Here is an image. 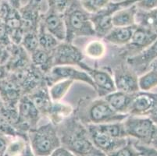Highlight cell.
<instances>
[{
    "label": "cell",
    "mask_w": 157,
    "mask_h": 156,
    "mask_svg": "<svg viewBox=\"0 0 157 156\" xmlns=\"http://www.w3.org/2000/svg\"><path fill=\"white\" fill-rule=\"evenodd\" d=\"M85 156H106V154H105L104 153H102V151H99V152H95V153H92V154H88L87 155Z\"/></svg>",
    "instance_id": "60d3db41"
},
{
    "label": "cell",
    "mask_w": 157,
    "mask_h": 156,
    "mask_svg": "<svg viewBox=\"0 0 157 156\" xmlns=\"http://www.w3.org/2000/svg\"><path fill=\"white\" fill-rule=\"evenodd\" d=\"M12 44L6 27L3 23L0 22V45L7 48Z\"/></svg>",
    "instance_id": "836d02e7"
},
{
    "label": "cell",
    "mask_w": 157,
    "mask_h": 156,
    "mask_svg": "<svg viewBox=\"0 0 157 156\" xmlns=\"http://www.w3.org/2000/svg\"><path fill=\"white\" fill-rule=\"evenodd\" d=\"M8 74H9V73L7 71L5 66L2 65V64H0V81L6 78L8 76Z\"/></svg>",
    "instance_id": "f35d334b"
},
{
    "label": "cell",
    "mask_w": 157,
    "mask_h": 156,
    "mask_svg": "<svg viewBox=\"0 0 157 156\" xmlns=\"http://www.w3.org/2000/svg\"><path fill=\"white\" fill-rule=\"evenodd\" d=\"M124 124L128 137L141 144L149 145L156 134L157 127L148 116L128 115L124 120Z\"/></svg>",
    "instance_id": "5b68a950"
},
{
    "label": "cell",
    "mask_w": 157,
    "mask_h": 156,
    "mask_svg": "<svg viewBox=\"0 0 157 156\" xmlns=\"http://www.w3.org/2000/svg\"><path fill=\"white\" fill-rule=\"evenodd\" d=\"M85 116L79 117L84 124H103L124 121L129 114H120L113 109L104 98L93 100L88 105Z\"/></svg>",
    "instance_id": "277c9868"
},
{
    "label": "cell",
    "mask_w": 157,
    "mask_h": 156,
    "mask_svg": "<svg viewBox=\"0 0 157 156\" xmlns=\"http://www.w3.org/2000/svg\"><path fill=\"white\" fill-rule=\"evenodd\" d=\"M71 80H61L48 87V92L52 101H60L67 95L74 84Z\"/></svg>",
    "instance_id": "cb8c5ba5"
},
{
    "label": "cell",
    "mask_w": 157,
    "mask_h": 156,
    "mask_svg": "<svg viewBox=\"0 0 157 156\" xmlns=\"http://www.w3.org/2000/svg\"><path fill=\"white\" fill-rule=\"evenodd\" d=\"M135 28L136 25L131 27H113L103 39L117 46H125L131 41Z\"/></svg>",
    "instance_id": "d6986e66"
},
{
    "label": "cell",
    "mask_w": 157,
    "mask_h": 156,
    "mask_svg": "<svg viewBox=\"0 0 157 156\" xmlns=\"http://www.w3.org/2000/svg\"><path fill=\"white\" fill-rule=\"evenodd\" d=\"M138 87L142 91H150L157 87V69L151 70L138 77Z\"/></svg>",
    "instance_id": "4316f807"
},
{
    "label": "cell",
    "mask_w": 157,
    "mask_h": 156,
    "mask_svg": "<svg viewBox=\"0 0 157 156\" xmlns=\"http://www.w3.org/2000/svg\"><path fill=\"white\" fill-rule=\"evenodd\" d=\"M149 145H150L151 147H152V148L157 149V134L152 137V141H151L150 144H149Z\"/></svg>",
    "instance_id": "ab89813d"
},
{
    "label": "cell",
    "mask_w": 157,
    "mask_h": 156,
    "mask_svg": "<svg viewBox=\"0 0 157 156\" xmlns=\"http://www.w3.org/2000/svg\"><path fill=\"white\" fill-rule=\"evenodd\" d=\"M61 146L76 156H85L99 152L92 144L88 129L76 116H71L56 126Z\"/></svg>",
    "instance_id": "6da1fadb"
},
{
    "label": "cell",
    "mask_w": 157,
    "mask_h": 156,
    "mask_svg": "<svg viewBox=\"0 0 157 156\" xmlns=\"http://www.w3.org/2000/svg\"><path fill=\"white\" fill-rule=\"evenodd\" d=\"M80 3L88 13L94 14L105 9L110 0H80Z\"/></svg>",
    "instance_id": "f546056e"
},
{
    "label": "cell",
    "mask_w": 157,
    "mask_h": 156,
    "mask_svg": "<svg viewBox=\"0 0 157 156\" xmlns=\"http://www.w3.org/2000/svg\"><path fill=\"white\" fill-rule=\"evenodd\" d=\"M106 50L104 41L95 39L87 43L84 48V55L92 59H101L106 54Z\"/></svg>",
    "instance_id": "d4e9b609"
},
{
    "label": "cell",
    "mask_w": 157,
    "mask_h": 156,
    "mask_svg": "<svg viewBox=\"0 0 157 156\" xmlns=\"http://www.w3.org/2000/svg\"><path fill=\"white\" fill-rule=\"evenodd\" d=\"M134 145L141 156H157V149L150 145L141 144L137 141H134Z\"/></svg>",
    "instance_id": "d6a6232c"
},
{
    "label": "cell",
    "mask_w": 157,
    "mask_h": 156,
    "mask_svg": "<svg viewBox=\"0 0 157 156\" xmlns=\"http://www.w3.org/2000/svg\"><path fill=\"white\" fill-rule=\"evenodd\" d=\"M156 39L157 30L136 25L131 41L124 46L128 52L127 58L140 53L150 46Z\"/></svg>",
    "instance_id": "8fae6325"
},
{
    "label": "cell",
    "mask_w": 157,
    "mask_h": 156,
    "mask_svg": "<svg viewBox=\"0 0 157 156\" xmlns=\"http://www.w3.org/2000/svg\"><path fill=\"white\" fill-rule=\"evenodd\" d=\"M92 144L95 148L105 154H108L124 146L129 141V137L113 138L98 131L93 124H85Z\"/></svg>",
    "instance_id": "7c38bea8"
},
{
    "label": "cell",
    "mask_w": 157,
    "mask_h": 156,
    "mask_svg": "<svg viewBox=\"0 0 157 156\" xmlns=\"http://www.w3.org/2000/svg\"><path fill=\"white\" fill-rule=\"evenodd\" d=\"M11 138L12 137L0 134V156H4Z\"/></svg>",
    "instance_id": "d590c367"
},
{
    "label": "cell",
    "mask_w": 157,
    "mask_h": 156,
    "mask_svg": "<svg viewBox=\"0 0 157 156\" xmlns=\"http://www.w3.org/2000/svg\"><path fill=\"white\" fill-rule=\"evenodd\" d=\"M24 95L19 84L10 77L0 81V97L3 102V106L17 108L18 102Z\"/></svg>",
    "instance_id": "9a60e30c"
},
{
    "label": "cell",
    "mask_w": 157,
    "mask_h": 156,
    "mask_svg": "<svg viewBox=\"0 0 157 156\" xmlns=\"http://www.w3.org/2000/svg\"><path fill=\"white\" fill-rule=\"evenodd\" d=\"M74 113V108L70 104L60 101H52L48 108L46 116L56 127L62 124L64 120L71 117Z\"/></svg>",
    "instance_id": "ac0fdd59"
},
{
    "label": "cell",
    "mask_w": 157,
    "mask_h": 156,
    "mask_svg": "<svg viewBox=\"0 0 157 156\" xmlns=\"http://www.w3.org/2000/svg\"><path fill=\"white\" fill-rule=\"evenodd\" d=\"M3 107V102H2V98H1V97H0V109Z\"/></svg>",
    "instance_id": "b9f144b4"
},
{
    "label": "cell",
    "mask_w": 157,
    "mask_h": 156,
    "mask_svg": "<svg viewBox=\"0 0 157 156\" xmlns=\"http://www.w3.org/2000/svg\"><path fill=\"white\" fill-rule=\"evenodd\" d=\"M134 94H128L120 91H115L104 97L111 108L120 114L129 113Z\"/></svg>",
    "instance_id": "e0dca14e"
},
{
    "label": "cell",
    "mask_w": 157,
    "mask_h": 156,
    "mask_svg": "<svg viewBox=\"0 0 157 156\" xmlns=\"http://www.w3.org/2000/svg\"><path fill=\"white\" fill-rule=\"evenodd\" d=\"M48 156H76L74 153L71 152L66 148L60 146L59 148H56L55 151H52Z\"/></svg>",
    "instance_id": "8d00e7d4"
},
{
    "label": "cell",
    "mask_w": 157,
    "mask_h": 156,
    "mask_svg": "<svg viewBox=\"0 0 157 156\" xmlns=\"http://www.w3.org/2000/svg\"><path fill=\"white\" fill-rule=\"evenodd\" d=\"M63 16L67 28L65 41L72 43L74 38L79 37L95 36L91 14L84 10L80 2L71 0Z\"/></svg>",
    "instance_id": "7a4b0ae2"
},
{
    "label": "cell",
    "mask_w": 157,
    "mask_h": 156,
    "mask_svg": "<svg viewBox=\"0 0 157 156\" xmlns=\"http://www.w3.org/2000/svg\"><path fill=\"white\" fill-rule=\"evenodd\" d=\"M41 24L48 32L52 34L60 42L65 41L67 37V28L63 14L48 9L42 16Z\"/></svg>",
    "instance_id": "5bb4252c"
},
{
    "label": "cell",
    "mask_w": 157,
    "mask_h": 156,
    "mask_svg": "<svg viewBox=\"0 0 157 156\" xmlns=\"http://www.w3.org/2000/svg\"><path fill=\"white\" fill-rule=\"evenodd\" d=\"M157 59V39L140 53L126 58L127 64L135 72L146 70Z\"/></svg>",
    "instance_id": "2e32d148"
},
{
    "label": "cell",
    "mask_w": 157,
    "mask_h": 156,
    "mask_svg": "<svg viewBox=\"0 0 157 156\" xmlns=\"http://www.w3.org/2000/svg\"><path fill=\"white\" fill-rule=\"evenodd\" d=\"M156 134H157V128H156Z\"/></svg>",
    "instance_id": "7bdbcfd3"
},
{
    "label": "cell",
    "mask_w": 157,
    "mask_h": 156,
    "mask_svg": "<svg viewBox=\"0 0 157 156\" xmlns=\"http://www.w3.org/2000/svg\"><path fill=\"white\" fill-rule=\"evenodd\" d=\"M61 80H71L74 82L80 81L85 83L95 91L96 90L90 76L83 70H80L72 66H56L52 67L50 72L45 75V81L48 87Z\"/></svg>",
    "instance_id": "52a82bcc"
},
{
    "label": "cell",
    "mask_w": 157,
    "mask_h": 156,
    "mask_svg": "<svg viewBox=\"0 0 157 156\" xmlns=\"http://www.w3.org/2000/svg\"><path fill=\"white\" fill-rule=\"evenodd\" d=\"M148 116L151 119V120H152V122L155 124V125L157 127V105L155 106V108L151 112Z\"/></svg>",
    "instance_id": "74e56055"
},
{
    "label": "cell",
    "mask_w": 157,
    "mask_h": 156,
    "mask_svg": "<svg viewBox=\"0 0 157 156\" xmlns=\"http://www.w3.org/2000/svg\"><path fill=\"white\" fill-rule=\"evenodd\" d=\"M157 105V93L142 91L134 94L129 115L148 116Z\"/></svg>",
    "instance_id": "4fadbf2b"
},
{
    "label": "cell",
    "mask_w": 157,
    "mask_h": 156,
    "mask_svg": "<svg viewBox=\"0 0 157 156\" xmlns=\"http://www.w3.org/2000/svg\"><path fill=\"white\" fill-rule=\"evenodd\" d=\"M21 45L26 50L29 55L33 53L37 48H39L38 31H24Z\"/></svg>",
    "instance_id": "f1b7e54d"
},
{
    "label": "cell",
    "mask_w": 157,
    "mask_h": 156,
    "mask_svg": "<svg viewBox=\"0 0 157 156\" xmlns=\"http://www.w3.org/2000/svg\"><path fill=\"white\" fill-rule=\"evenodd\" d=\"M38 37L39 47L47 51H52L60 43L59 40L45 29L41 22L38 27Z\"/></svg>",
    "instance_id": "484cf974"
},
{
    "label": "cell",
    "mask_w": 157,
    "mask_h": 156,
    "mask_svg": "<svg viewBox=\"0 0 157 156\" xmlns=\"http://www.w3.org/2000/svg\"><path fill=\"white\" fill-rule=\"evenodd\" d=\"M136 5H133L127 8H122L116 11L112 16V24L113 27H131L136 25L135 15H136Z\"/></svg>",
    "instance_id": "7402d4cb"
},
{
    "label": "cell",
    "mask_w": 157,
    "mask_h": 156,
    "mask_svg": "<svg viewBox=\"0 0 157 156\" xmlns=\"http://www.w3.org/2000/svg\"><path fill=\"white\" fill-rule=\"evenodd\" d=\"M53 65L79 66L83 62L84 53L72 43L62 41L52 51Z\"/></svg>",
    "instance_id": "ba28073f"
},
{
    "label": "cell",
    "mask_w": 157,
    "mask_h": 156,
    "mask_svg": "<svg viewBox=\"0 0 157 156\" xmlns=\"http://www.w3.org/2000/svg\"><path fill=\"white\" fill-rule=\"evenodd\" d=\"M106 156H141L134 145V141L129 137V141L121 148L106 154Z\"/></svg>",
    "instance_id": "4dcf8cb0"
},
{
    "label": "cell",
    "mask_w": 157,
    "mask_h": 156,
    "mask_svg": "<svg viewBox=\"0 0 157 156\" xmlns=\"http://www.w3.org/2000/svg\"><path fill=\"white\" fill-rule=\"evenodd\" d=\"M30 56L32 65L38 68L45 75H47L50 72L54 67L52 51H47L39 47L31 53Z\"/></svg>",
    "instance_id": "44dd1931"
},
{
    "label": "cell",
    "mask_w": 157,
    "mask_h": 156,
    "mask_svg": "<svg viewBox=\"0 0 157 156\" xmlns=\"http://www.w3.org/2000/svg\"><path fill=\"white\" fill-rule=\"evenodd\" d=\"M17 111L18 123L16 129L21 134L28 135L31 130L38 127L42 115L28 94H24L21 98Z\"/></svg>",
    "instance_id": "8992f818"
},
{
    "label": "cell",
    "mask_w": 157,
    "mask_h": 156,
    "mask_svg": "<svg viewBox=\"0 0 157 156\" xmlns=\"http://www.w3.org/2000/svg\"><path fill=\"white\" fill-rule=\"evenodd\" d=\"M28 144V140L24 137H12L4 156H21Z\"/></svg>",
    "instance_id": "83f0119b"
},
{
    "label": "cell",
    "mask_w": 157,
    "mask_h": 156,
    "mask_svg": "<svg viewBox=\"0 0 157 156\" xmlns=\"http://www.w3.org/2000/svg\"><path fill=\"white\" fill-rule=\"evenodd\" d=\"M112 74L117 91L128 94H135L140 91L138 74L128 64L122 63L117 66Z\"/></svg>",
    "instance_id": "30bf717a"
},
{
    "label": "cell",
    "mask_w": 157,
    "mask_h": 156,
    "mask_svg": "<svg viewBox=\"0 0 157 156\" xmlns=\"http://www.w3.org/2000/svg\"><path fill=\"white\" fill-rule=\"evenodd\" d=\"M28 143L35 156H48L61 146L57 128L51 122L28 132Z\"/></svg>",
    "instance_id": "3957f363"
},
{
    "label": "cell",
    "mask_w": 157,
    "mask_h": 156,
    "mask_svg": "<svg viewBox=\"0 0 157 156\" xmlns=\"http://www.w3.org/2000/svg\"><path fill=\"white\" fill-rule=\"evenodd\" d=\"M71 0H47L48 9L63 14L67 9Z\"/></svg>",
    "instance_id": "1f68e13d"
},
{
    "label": "cell",
    "mask_w": 157,
    "mask_h": 156,
    "mask_svg": "<svg viewBox=\"0 0 157 156\" xmlns=\"http://www.w3.org/2000/svg\"><path fill=\"white\" fill-rule=\"evenodd\" d=\"M136 6L138 10L150 11L157 8V0H140Z\"/></svg>",
    "instance_id": "e575fe53"
},
{
    "label": "cell",
    "mask_w": 157,
    "mask_h": 156,
    "mask_svg": "<svg viewBox=\"0 0 157 156\" xmlns=\"http://www.w3.org/2000/svg\"><path fill=\"white\" fill-rule=\"evenodd\" d=\"M28 95L32 100L41 115L46 116L48 108L52 102L48 92V84H42Z\"/></svg>",
    "instance_id": "ffe728a7"
},
{
    "label": "cell",
    "mask_w": 157,
    "mask_h": 156,
    "mask_svg": "<svg viewBox=\"0 0 157 156\" xmlns=\"http://www.w3.org/2000/svg\"><path fill=\"white\" fill-rule=\"evenodd\" d=\"M98 131L113 138H125L128 137L126 134L124 121L109 123L103 124H93Z\"/></svg>",
    "instance_id": "603a6c76"
},
{
    "label": "cell",
    "mask_w": 157,
    "mask_h": 156,
    "mask_svg": "<svg viewBox=\"0 0 157 156\" xmlns=\"http://www.w3.org/2000/svg\"><path fill=\"white\" fill-rule=\"evenodd\" d=\"M78 67L92 78L96 88L95 91L99 98H104L107 94L117 91L113 74L109 71L92 68L84 62H81Z\"/></svg>",
    "instance_id": "9c48e42d"
}]
</instances>
